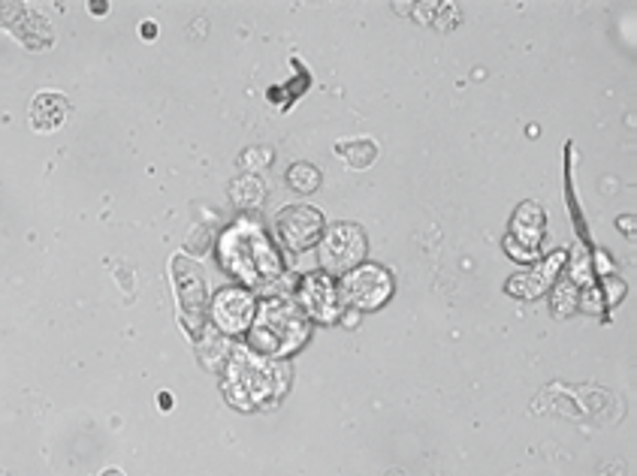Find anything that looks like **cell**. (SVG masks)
Segmentation results:
<instances>
[{
    "label": "cell",
    "instance_id": "cell-13",
    "mask_svg": "<svg viewBox=\"0 0 637 476\" xmlns=\"http://www.w3.org/2000/svg\"><path fill=\"white\" fill-rule=\"evenodd\" d=\"M103 476H124L121 471H116V467H109V471H103Z\"/></svg>",
    "mask_w": 637,
    "mask_h": 476
},
{
    "label": "cell",
    "instance_id": "cell-2",
    "mask_svg": "<svg viewBox=\"0 0 637 476\" xmlns=\"http://www.w3.org/2000/svg\"><path fill=\"white\" fill-rule=\"evenodd\" d=\"M227 396L239 407H254L270 398V372L266 365L254 362V356H237L227 374Z\"/></svg>",
    "mask_w": 637,
    "mask_h": 476
},
{
    "label": "cell",
    "instance_id": "cell-6",
    "mask_svg": "<svg viewBox=\"0 0 637 476\" xmlns=\"http://www.w3.org/2000/svg\"><path fill=\"white\" fill-rule=\"evenodd\" d=\"M251 314H254V302H251L249 292L237 290V287L218 292V299H215V323L221 325L224 332H230V335L242 332L251 323Z\"/></svg>",
    "mask_w": 637,
    "mask_h": 476
},
{
    "label": "cell",
    "instance_id": "cell-8",
    "mask_svg": "<svg viewBox=\"0 0 637 476\" xmlns=\"http://www.w3.org/2000/svg\"><path fill=\"white\" fill-rule=\"evenodd\" d=\"M306 299L311 314H318V320H332L336 317V290L330 280L311 278L306 284Z\"/></svg>",
    "mask_w": 637,
    "mask_h": 476
},
{
    "label": "cell",
    "instance_id": "cell-5",
    "mask_svg": "<svg viewBox=\"0 0 637 476\" xmlns=\"http://www.w3.org/2000/svg\"><path fill=\"white\" fill-rule=\"evenodd\" d=\"M320 226H323V214L318 209L296 206V209H284L278 214V235L294 251H306V247L318 242Z\"/></svg>",
    "mask_w": 637,
    "mask_h": 476
},
{
    "label": "cell",
    "instance_id": "cell-7",
    "mask_svg": "<svg viewBox=\"0 0 637 476\" xmlns=\"http://www.w3.org/2000/svg\"><path fill=\"white\" fill-rule=\"evenodd\" d=\"M70 115V100L58 91L36 93L34 106H31V124L36 133H55V130Z\"/></svg>",
    "mask_w": 637,
    "mask_h": 476
},
{
    "label": "cell",
    "instance_id": "cell-10",
    "mask_svg": "<svg viewBox=\"0 0 637 476\" xmlns=\"http://www.w3.org/2000/svg\"><path fill=\"white\" fill-rule=\"evenodd\" d=\"M287 185L294 187L296 193H315L320 185V173L315 166H308V163H296L287 173Z\"/></svg>",
    "mask_w": 637,
    "mask_h": 476
},
{
    "label": "cell",
    "instance_id": "cell-11",
    "mask_svg": "<svg viewBox=\"0 0 637 476\" xmlns=\"http://www.w3.org/2000/svg\"><path fill=\"white\" fill-rule=\"evenodd\" d=\"M142 36H154V24H142Z\"/></svg>",
    "mask_w": 637,
    "mask_h": 476
},
{
    "label": "cell",
    "instance_id": "cell-1",
    "mask_svg": "<svg viewBox=\"0 0 637 476\" xmlns=\"http://www.w3.org/2000/svg\"><path fill=\"white\" fill-rule=\"evenodd\" d=\"M306 335L308 325L299 311H294L290 305L284 302H272L260 311L251 341L266 356H287L306 341Z\"/></svg>",
    "mask_w": 637,
    "mask_h": 476
},
{
    "label": "cell",
    "instance_id": "cell-4",
    "mask_svg": "<svg viewBox=\"0 0 637 476\" xmlns=\"http://www.w3.org/2000/svg\"><path fill=\"white\" fill-rule=\"evenodd\" d=\"M366 254V235L354 223H336L330 233L323 235L320 259L330 272H344L356 266Z\"/></svg>",
    "mask_w": 637,
    "mask_h": 476
},
{
    "label": "cell",
    "instance_id": "cell-9",
    "mask_svg": "<svg viewBox=\"0 0 637 476\" xmlns=\"http://www.w3.org/2000/svg\"><path fill=\"white\" fill-rule=\"evenodd\" d=\"M336 154L342 157L351 169H369L375 157H378V145L372 140H348L336 145Z\"/></svg>",
    "mask_w": 637,
    "mask_h": 476
},
{
    "label": "cell",
    "instance_id": "cell-14",
    "mask_svg": "<svg viewBox=\"0 0 637 476\" xmlns=\"http://www.w3.org/2000/svg\"><path fill=\"white\" fill-rule=\"evenodd\" d=\"M0 476H7V474H0Z\"/></svg>",
    "mask_w": 637,
    "mask_h": 476
},
{
    "label": "cell",
    "instance_id": "cell-3",
    "mask_svg": "<svg viewBox=\"0 0 637 476\" xmlns=\"http://www.w3.org/2000/svg\"><path fill=\"white\" fill-rule=\"evenodd\" d=\"M393 292V280L381 266H363L354 268L348 278L342 280V296L344 302L356 305L360 311H372L389 299Z\"/></svg>",
    "mask_w": 637,
    "mask_h": 476
},
{
    "label": "cell",
    "instance_id": "cell-12",
    "mask_svg": "<svg viewBox=\"0 0 637 476\" xmlns=\"http://www.w3.org/2000/svg\"><path fill=\"white\" fill-rule=\"evenodd\" d=\"M91 12H107V3H91Z\"/></svg>",
    "mask_w": 637,
    "mask_h": 476
}]
</instances>
